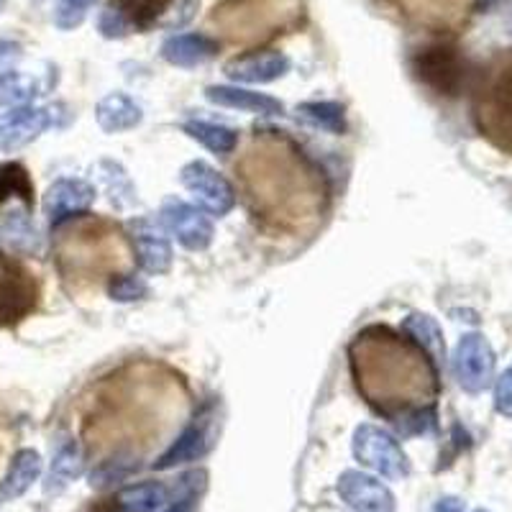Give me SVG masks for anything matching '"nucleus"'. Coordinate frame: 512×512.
Masks as SVG:
<instances>
[{
  "label": "nucleus",
  "mask_w": 512,
  "mask_h": 512,
  "mask_svg": "<svg viewBox=\"0 0 512 512\" xmlns=\"http://www.w3.org/2000/svg\"><path fill=\"white\" fill-rule=\"evenodd\" d=\"M349 356L356 387L377 413L397 420L413 410L433 408L436 367L413 341L387 326H372L351 341Z\"/></svg>",
  "instance_id": "obj_1"
},
{
  "label": "nucleus",
  "mask_w": 512,
  "mask_h": 512,
  "mask_svg": "<svg viewBox=\"0 0 512 512\" xmlns=\"http://www.w3.org/2000/svg\"><path fill=\"white\" fill-rule=\"evenodd\" d=\"M241 172L256 213L277 226H303L323 208L318 172L282 139H254L241 162Z\"/></svg>",
  "instance_id": "obj_2"
},
{
  "label": "nucleus",
  "mask_w": 512,
  "mask_h": 512,
  "mask_svg": "<svg viewBox=\"0 0 512 512\" xmlns=\"http://www.w3.org/2000/svg\"><path fill=\"white\" fill-rule=\"evenodd\" d=\"M116 256H131L118 228L103 221H67L59 226L57 262L67 280H98L105 272H126L131 262Z\"/></svg>",
  "instance_id": "obj_3"
},
{
  "label": "nucleus",
  "mask_w": 512,
  "mask_h": 512,
  "mask_svg": "<svg viewBox=\"0 0 512 512\" xmlns=\"http://www.w3.org/2000/svg\"><path fill=\"white\" fill-rule=\"evenodd\" d=\"M303 16V0H221L210 13V24L231 41L251 44L295 29L303 24Z\"/></svg>",
  "instance_id": "obj_4"
},
{
  "label": "nucleus",
  "mask_w": 512,
  "mask_h": 512,
  "mask_svg": "<svg viewBox=\"0 0 512 512\" xmlns=\"http://www.w3.org/2000/svg\"><path fill=\"white\" fill-rule=\"evenodd\" d=\"M474 121L484 139L512 154V52L497 54L479 75Z\"/></svg>",
  "instance_id": "obj_5"
},
{
  "label": "nucleus",
  "mask_w": 512,
  "mask_h": 512,
  "mask_svg": "<svg viewBox=\"0 0 512 512\" xmlns=\"http://www.w3.org/2000/svg\"><path fill=\"white\" fill-rule=\"evenodd\" d=\"M410 67H413V75L418 77L420 85H425L441 98L461 95V90L466 88V80H469V64H466L464 54L459 47L446 44V41L418 49L410 59Z\"/></svg>",
  "instance_id": "obj_6"
},
{
  "label": "nucleus",
  "mask_w": 512,
  "mask_h": 512,
  "mask_svg": "<svg viewBox=\"0 0 512 512\" xmlns=\"http://www.w3.org/2000/svg\"><path fill=\"white\" fill-rule=\"evenodd\" d=\"M354 456L364 469L374 472L377 477L390 479V482H400L410 474V461L397 443L395 436L382 431L379 425L361 423L354 431Z\"/></svg>",
  "instance_id": "obj_7"
},
{
  "label": "nucleus",
  "mask_w": 512,
  "mask_h": 512,
  "mask_svg": "<svg viewBox=\"0 0 512 512\" xmlns=\"http://www.w3.org/2000/svg\"><path fill=\"white\" fill-rule=\"evenodd\" d=\"M36 274L16 256L0 254V328L18 326L39 308Z\"/></svg>",
  "instance_id": "obj_8"
},
{
  "label": "nucleus",
  "mask_w": 512,
  "mask_h": 512,
  "mask_svg": "<svg viewBox=\"0 0 512 512\" xmlns=\"http://www.w3.org/2000/svg\"><path fill=\"white\" fill-rule=\"evenodd\" d=\"M451 369H454V377L461 384V390L479 395L495 382V349L482 333H466L459 338V344L451 354Z\"/></svg>",
  "instance_id": "obj_9"
},
{
  "label": "nucleus",
  "mask_w": 512,
  "mask_h": 512,
  "mask_svg": "<svg viewBox=\"0 0 512 512\" xmlns=\"http://www.w3.org/2000/svg\"><path fill=\"white\" fill-rule=\"evenodd\" d=\"M59 105H16L0 113V152H18L57 126Z\"/></svg>",
  "instance_id": "obj_10"
},
{
  "label": "nucleus",
  "mask_w": 512,
  "mask_h": 512,
  "mask_svg": "<svg viewBox=\"0 0 512 512\" xmlns=\"http://www.w3.org/2000/svg\"><path fill=\"white\" fill-rule=\"evenodd\" d=\"M180 182L200 210L210 216H228L236 205V190L231 182L210 167L208 162H190L180 169Z\"/></svg>",
  "instance_id": "obj_11"
},
{
  "label": "nucleus",
  "mask_w": 512,
  "mask_h": 512,
  "mask_svg": "<svg viewBox=\"0 0 512 512\" xmlns=\"http://www.w3.org/2000/svg\"><path fill=\"white\" fill-rule=\"evenodd\" d=\"M164 231H169L177 239V244L187 251H205L213 244V223L205 216L198 205H190L180 198H167L159 210Z\"/></svg>",
  "instance_id": "obj_12"
},
{
  "label": "nucleus",
  "mask_w": 512,
  "mask_h": 512,
  "mask_svg": "<svg viewBox=\"0 0 512 512\" xmlns=\"http://www.w3.org/2000/svg\"><path fill=\"white\" fill-rule=\"evenodd\" d=\"M213 443H216V415H213V408H205L190 420V425L177 436V441L159 456L154 469L167 472V469H175L187 461L203 459L213 448Z\"/></svg>",
  "instance_id": "obj_13"
},
{
  "label": "nucleus",
  "mask_w": 512,
  "mask_h": 512,
  "mask_svg": "<svg viewBox=\"0 0 512 512\" xmlns=\"http://www.w3.org/2000/svg\"><path fill=\"white\" fill-rule=\"evenodd\" d=\"M336 492L341 502L354 512H397L392 489L374 474L349 469L338 477Z\"/></svg>",
  "instance_id": "obj_14"
},
{
  "label": "nucleus",
  "mask_w": 512,
  "mask_h": 512,
  "mask_svg": "<svg viewBox=\"0 0 512 512\" xmlns=\"http://www.w3.org/2000/svg\"><path fill=\"white\" fill-rule=\"evenodd\" d=\"M93 203L95 187L90 182L77 180V177H62V180L52 182L44 195V216H47L49 226L59 228L62 223L88 213Z\"/></svg>",
  "instance_id": "obj_15"
},
{
  "label": "nucleus",
  "mask_w": 512,
  "mask_h": 512,
  "mask_svg": "<svg viewBox=\"0 0 512 512\" xmlns=\"http://www.w3.org/2000/svg\"><path fill=\"white\" fill-rule=\"evenodd\" d=\"M128 241L134 246V254L144 272H169L175 256H172V244H169L164 226L154 223L152 218H134V221H128Z\"/></svg>",
  "instance_id": "obj_16"
},
{
  "label": "nucleus",
  "mask_w": 512,
  "mask_h": 512,
  "mask_svg": "<svg viewBox=\"0 0 512 512\" xmlns=\"http://www.w3.org/2000/svg\"><path fill=\"white\" fill-rule=\"evenodd\" d=\"M228 80L236 85H267L290 72V57L282 52H249L223 64Z\"/></svg>",
  "instance_id": "obj_17"
},
{
  "label": "nucleus",
  "mask_w": 512,
  "mask_h": 512,
  "mask_svg": "<svg viewBox=\"0 0 512 512\" xmlns=\"http://www.w3.org/2000/svg\"><path fill=\"white\" fill-rule=\"evenodd\" d=\"M474 0H400L410 18L431 29L448 31L464 24L466 13L472 11Z\"/></svg>",
  "instance_id": "obj_18"
},
{
  "label": "nucleus",
  "mask_w": 512,
  "mask_h": 512,
  "mask_svg": "<svg viewBox=\"0 0 512 512\" xmlns=\"http://www.w3.org/2000/svg\"><path fill=\"white\" fill-rule=\"evenodd\" d=\"M205 98L213 105H221V108H236V111L254 113V116H280L285 111L282 100L267 93L239 88V85H210V88H205Z\"/></svg>",
  "instance_id": "obj_19"
},
{
  "label": "nucleus",
  "mask_w": 512,
  "mask_h": 512,
  "mask_svg": "<svg viewBox=\"0 0 512 512\" xmlns=\"http://www.w3.org/2000/svg\"><path fill=\"white\" fill-rule=\"evenodd\" d=\"M41 472H44V461H41L39 451L34 448H21L11 459L8 472L0 479V507L8 502H16L18 497H24L34 482H39Z\"/></svg>",
  "instance_id": "obj_20"
},
{
  "label": "nucleus",
  "mask_w": 512,
  "mask_h": 512,
  "mask_svg": "<svg viewBox=\"0 0 512 512\" xmlns=\"http://www.w3.org/2000/svg\"><path fill=\"white\" fill-rule=\"evenodd\" d=\"M169 502V489L162 482H139L118 489L98 507V512H157Z\"/></svg>",
  "instance_id": "obj_21"
},
{
  "label": "nucleus",
  "mask_w": 512,
  "mask_h": 512,
  "mask_svg": "<svg viewBox=\"0 0 512 512\" xmlns=\"http://www.w3.org/2000/svg\"><path fill=\"white\" fill-rule=\"evenodd\" d=\"M218 54V41L208 34H175L162 44V57L175 67H198Z\"/></svg>",
  "instance_id": "obj_22"
},
{
  "label": "nucleus",
  "mask_w": 512,
  "mask_h": 512,
  "mask_svg": "<svg viewBox=\"0 0 512 512\" xmlns=\"http://www.w3.org/2000/svg\"><path fill=\"white\" fill-rule=\"evenodd\" d=\"M95 118H98V126L105 134H123V131H131L144 121V111L126 93H111L98 103Z\"/></svg>",
  "instance_id": "obj_23"
},
{
  "label": "nucleus",
  "mask_w": 512,
  "mask_h": 512,
  "mask_svg": "<svg viewBox=\"0 0 512 512\" xmlns=\"http://www.w3.org/2000/svg\"><path fill=\"white\" fill-rule=\"evenodd\" d=\"M85 472V461H82V451L75 443H64L54 454L52 466H49L47 482H44V495H59L70 487L75 479L82 477Z\"/></svg>",
  "instance_id": "obj_24"
},
{
  "label": "nucleus",
  "mask_w": 512,
  "mask_h": 512,
  "mask_svg": "<svg viewBox=\"0 0 512 512\" xmlns=\"http://www.w3.org/2000/svg\"><path fill=\"white\" fill-rule=\"evenodd\" d=\"M402 328H405V333L410 336V341L428 354V359H431L433 364H441V361L446 359V341H443V331L431 315L410 313L408 318H405V323H402Z\"/></svg>",
  "instance_id": "obj_25"
},
{
  "label": "nucleus",
  "mask_w": 512,
  "mask_h": 512,
  "mask_svg": "<svg viewBox=\"0 0 512 512\" xmlns=\"http://www.w3.org/2000/svg\"><path fill=\"white\" fill-rule=\"evenodd\" d=\"M8 200H18L24 208L31 210L34 205V182L29 177V169L18 162L0 164V208Z\"/></svg>",
  "instance_id": "obj_26"
},
{
  "label": "nucleus",
  "mask_w": 512,
  "mask_h": 512,
  "mask_svg": "<svg viewBox=\"0 0 512 512\" xmlns=\"http://www.w3.org/2000/svg\"><path fill=\"white\" fill-rule=\"evenodd\" d=\"M190 139H195L198 144H203L205 149L216 154H231L239 144V134L233 128L221 126V123H210V121H187L182 126Z\"/></svg>",
  "instance_id": "obj_27"
},
{
  "label": "nucleus",
  "mask_w": 512,
  "mask_h": 512,
  "mask_svg": "<svg viewBox=\"0 0 512 512\" xmlns=\"http://www.w3.org/2000/svg\"><path fill=\"white\" fill-rule=\"evenodd\" d=\"M297 113L315 128H323L328 134H344L346 116L344 105L333 103V100H313V103L297 105Z\"/></svg>",
  "instance_id": "obj_28"
},
{
  "label": "nucleus",
  "mask_w": 512,
  "mask_h": 512,
  "mask_svg": "<svg viewBox=\"0 0 512 512\" xmlns=\"http://www.w3.org/2000/svg\"><path fill=\"white\" fill-rule=\"evenodd\" d=\"M39 95V82L24 72H0V105L3 108H16V105H29Z\"/></svg>",
  "instance_id": "obj_29"
},
{
  "label": "nucleus",
  "mask_w": 512,
  "mask_h": 512,
  "mask_svg": "<svg viewBox=\"0 0 512 512\" xmlns=\"http://www.w3.org/2000/svg\"><path fill=\"white\" fill-rule=\"evenodd\" d=\"M169 3L172 0H118V11L126 13L128 24H134L136 29H152Z\"/></svg>",
  "instance_id": "obj_30"
},
{
  "label": "nucleus",
  "mask_w": 512,
  "mask_h": 512,
  "mask_svg": "<svg viewBox=\"0 0 512 512\" xmlns=\"http://www.w3.org/2000/svg\"><path fill=\"white\" fill-rule=\"evenodd\" d=\"M3 236L18 251L36 249V231L29 221V208L13 210L11 216L3 221Z\"/></svg>",
  "instance_id": "obj_31"
},
{
  "label": "nucleus",
  "mask_w": 512,
  "mask_h": 512,
  "mask_svg": "<svg viewBox=\"0 0 512 512\" xmlns=\"http://www.w3.org/2000/svg\"><path fill=\"white\" fill-rule=\"evenodd\" d=\"M134 469H139V461L126 459V456H116V459L103 461V464L95 469L93 477H90V484H93L95 489H103V487H108V484L126 479L128 474L134 472Z\"/></svg>",
  "instance_id": "obj_32"
},
{
  "label": "nucleus",
  "mask_w": 512,
  "mask_h": 512,
  "mask_svg": "<svg viewBox=\"0 0 512 512\" xmlns=\"http://www.w3.org/2000/svg\"><path fill=\"white\" fill-rule=\"evenodd\" d=\"M95 6V0H59L54 8V26L62 31H72L88 18L90 8Z\"/></svg>",
  "instance_id": "obj_33"
},
{
  "label": "nucleus",
  "mask_w": 512,
  "mask_h": 512,
  "mask_svg": "<svg viewBox=\"0 0 512 512\" xmlns=\"http://www.w3.org/2000/svg\"><path fill=\"white\" fill-rule=\"evenodd\" d=\"M146 292H149L146 282L131 272L118 274V277L111 280V285H108V295L113 300H118V303H134V300H141Z\"/></svg>",
  "instance_id": "obj_34"
},
{
  "label": "nucleus",
  "mask_w": 512,
  "mask_h": 512,
  "mask_svg": "<svg viewBox=\"0 0 512 512\" xmlns=\"http://www.w3.org/2000/svg\"><path fill=\"white\" fill-rule=\"evenodd\" d=\"M200 8V0H172L167 6V11L162 13V18H159V29H182V26H187L195 18V13H198Z\"/></svg>",
  "instance_id": "obj_35"
},
{
  "label": "nucleus",
  "mask_w": 512,
  "mask_h": 512,
  "mask_svg": "<svg viewBox=\"0 0 512 512\" xmlns=\"http://www.w3.org/2000/svg\"><path fill=\"white\" fill-rule=\"evenodd\" d=\"M98 26H100V34L108 36V39H121V36L126 34L128 26H131V24H128L126 13L118 11V8H108V11L100 16Z\"/></svg>",
  "instance_id": "obj_36"
},
{
  "label": "nucleus",
  "mask_w": 512,
  "mask_h": 512,
  "mask_svg": "<svg viewBox=\"0 0 512 512\" xmlns=\"http://www.w3.org/2000/svg\"><path fill=\"white\" fill-rule=\"evenodd\" d=\"M495 408L497 413L512 418V367L497 377L495 382Z\"/></svg>",
  "instance_id": "obj_37"
},
{
  "label": "nucleus",
  "mask_w": 512,
  "mask_h": 512,
  "mask_svg": "<svg viewBox=\"0 0 512 512\" xmlns=\"http://www.w3.org/2000/svg\"><path fill=\"white\" fill-rule=\"evenodd\" d=\"M21 57V44L0 39V72H8V64Z\"/></svg>",
  "instance_id": "obj_38"
},
{
  "label": "nucleus",
  "mask_w": 512,
  "mask_h": 512,
  "mask_svg": "<svg viewBox=\"0 0 512 512\" xmlns=\"http://www.w3.org/2000/svg\"><path fill=\"white\" fill-rule=\"evenodd\" d=\"M431 512H466V502L461 500V497L446 495L433 505Z\"/></svg>",
  "instance_id": "obj_39"
},
{
  "label": "nucleus",
  "mask_w": 512,
  "mask_h": 512,
  "mask_svg": "<svg viewBox=\"0 0 512 512\" xmlns=\"http://www.w3.org/2000/svg\"><path fill=\"white\" fill-rule=\"evenodd\" d=\"M175 505L167 507L164 512H195L198 510V497H175Z\"/></svg>",
  "instance_id": "obj_40"
},
{
  "label": "nucleus",
  "mask_w": 512,
  "mask_h": 512,
  "mask_svg": "<svg viewBox=\"0 0 512 512\" xmlns=\"http://www.w3.org/2000/svg\"><path fill=\"white\" fill-rule=\"evenodd\" d=\"M3 6H6V0H0V11H3Z\"/></svg>",
  "instance_id": "obj_41"
},
{
  "label": "nucleus",
  "mask_w": 512,
  "mask_h": 512,
  "mask_svg": "<svg viewBox=\"0 0 512 512\" xmlns=\"http://www.w3.org/2000/svg\"><path fill=\"white\" fill-rule=\"evenodd\" d=\"M474 512H487V510H482V507H479V510H474Z\"/></svg>",
  "instance_id": "obj_42"
}]
</instances>
